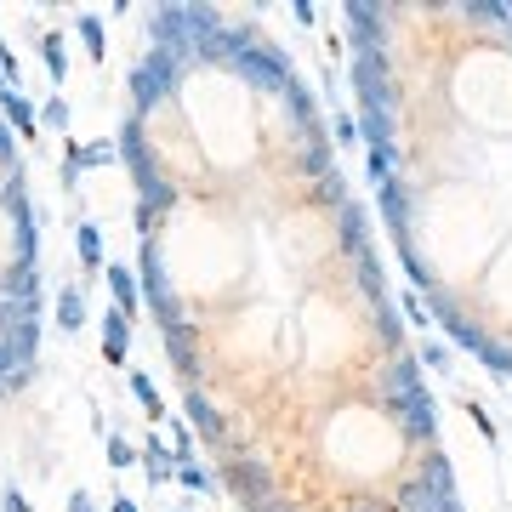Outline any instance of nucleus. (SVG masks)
Returning <instances> with one entry per match:
<instances>
[{
    "label": "nucleus",
    "mask_w": 512,
    "mask_h": 512,
    "mask_svg": "<svg viewBox=\"0 0 512 512\" xmlns=\"http://www.w3.org/2000/svg\"><path fill=\"white\" fill-rule=\"evenodd\" d=\"M126 348H131V319L120 308L103 313V359L109 365H126Z\"/></svg>",
    "instance_id": "18"
},
{
    "label": "nucleus",
    "mask_w": 512,
    "mask_h": 512,
    "mask_svg": "<svg viewBox=\"0 0 512 512\" xmlns=\"http://www.w3.org/2000/svg\"><path fill=\"white\" fill-rule=\"evenodd\" d=\"M183 512H188V507H183Z\"/></svg>",
    "instance_id": "53"
},
{
    "label": "nucleus",
    "mask_w": 512,
    "mask_h": 512,
    "mask_svg": "<svg viewBox=\"0 0 512 512\" xmlns=\"http://www.w3.org/2000/svg\"><path fill=\"white\" fill-rule=\"evenodd\" d=\"M0 205H6V217H12V222L29 217V183H23V165H18V171H6V183H0Z\"/></svg>",
    "instance_id": "24"
},
{
    "label": "nucleus",
    "mask_w": 512,
    "mask_h": 512,
    "mask_svg": "<svg viewBox=\"0 0 512 512\" xmlns=\"http://www.w3.org/2000/svg\"><path fill=\"white\" fill-rule=\"evenodd\" d=\"M376 205H382V217H387V228H393V239H399V245H410V188L393 177V183L376 188Z\"/></svg>",
    "instance_id": "11"
},
{
    "label": "nucleus",
    "mask_w": 512,
    "mask_h": 512,
    "mask_svg": "<svg viewBox=\"0 0 512 512\" xmlns=\"http://www.w3.org/2000/svg\"><path fill=\"white\" fill-rule=\"evenodd\" d=\"M285 109H291V126H296V137H308L313 126H319V109H313V97H308V86H302V80H291V86H285Z\"/></svg>",
    "instance_id": "19"
},
{
    "label": "nucleus",
    "mask_w": 512,
    "mask_h": 512,
    "mask_svg": "<svg viewBox=\"0 0 512 512\" xmlns=\"http://www.w3.org/2000/svg\"><path fill=\"white\" fill-rule=\"evenodd\" d=\"M348 512H382V507H370V501H359V507H348Z\"/></svg>",
    "instance_id": "51"
},
{
    "label": "nucleus",
    "mask_w": 512,
    "mask_h": 512,
    "mask_svg": "<svg viewBox=\"0 0 512 512\" xmlns=\"http://www.w3.org/2000/svg\"><path fill=\"white\" fill-rule=\"evenodd\" d=\"M74 29H80V40H86V52L103 57V46H109V40H103V18H92V12H86V18H74Z\"/></svg>",
    "instance_id": "39"
},
{
    "label": "nucleus",
    "mask_w": 512,
    "mask_h": 512,
    "mask_svg": "<svg viewBox=\"0 0 512 512\" xmlns=\"http://www.w3.org/2000/svg\"><path fill=\"white\" fill-rule=\"evenodd\" d=\"M103 279H109V291H114V308L126 313H137V302H143V291H137V274H131V268H120V262H109V268H103Z\"/></svg>",
    "instance_id": "20"
},
{
    "label": "nucleus",
    "mask_w": 512,
    "mask_h": 512,
    "mask_svg": "<svg viewBox=\"0 0 512 512\" xmlns=\"http://www.w3.org/2000/svg\"><path fill=\"white\" fill-rule=\"evenodd\" d=\"M12 262H29V268L40 262V228H35V217L12 222Z\"/></svg>",
    "instance_id": "26"
},
{
    "label": "nucleus",
    "mask_w": 512,
    "mask_h": 512,
    "mask_svg": "<svg viewBox=\"0 0 512 512\" xmlns=\"http://www.w3.org/2000/svg\"><path fill=\"white\" fill-rule=\"evenodd\" d=\"M336 245H342V256H353V262L370 251V245H365V205L348 200L342 211H336Z\"/></svg>",
    "instance_id": "15"
},
{
    "label": "nucleus",
    "mask_w": 512,
    "mask_h": 512,
    "mask_svg": "<svg viewBox=\"0 0 512 512\" xmlns=\"http://www.w3.org/2000/svg\"><path fill=\"white\" fill-rule=\"evenodd\" d=\"M353 279H359V296H365L370 308H376V302H387V279H382V262H376V256H359V262H353Z\"/></svg>",
    "instance_id": "22"
},
{
    "label": "nucleus",
    "mask_w": 512,
    "mask_h": 512,
    "mask_svg": "<svg viewBox=\"0 0 512 512\" xmlns=\"http://www.w3.org/2000/svg\"><path fill=\"white\" fill-rule=\"evenodd\" d=\"M393 512H461V501H444V495H433L421 478H404L399 495H393Z\"/></svg>",
    "instance_id": "14"
},
{
    "label": "nucleus",
    "mask_w": 512,
    "mask_h": 512,
    "mask_svg": "<svg viewBox=\"0 0 512 512\" xmlns=\"http://www.w3.org/2000/svg\"><path fill=\"white\" fill-rule=\"evenodd\" d=\"M359 137V120H336V143H353Z\"/></svg>",
    "instance_id": "46"
},
{
    "label": "nucleus",
    "mask_w": 512,
    "mask_h": 512,
    "mask_svg": "<svg viewBox=\"0 0 512 512\" xmlns=\"http://www.w3.org/2000/svg\"><path fill=\"white\" fill-rule=\"evenodd\" d=\"M461 18L467 23H507V6H495V0H467Z\"/></svg>",
    "instance_id": "38"
},
{
    "label": "nucleus",
    "mask_w": 512,
    "mask_h": 512,
    "mask_svg": "<svg viewBox=\"0 0 512 512\" xmlns=\"http://www.w3.org/2000/svg\"><path fill=\"white\" fill-rule=\"evenodd\" d=\"M302 177H330L336 171V143H330V131L325 126H313L308 137H302Z\"/></svg>",
    "instance_id": "13"
},
{
    "label": "nucleus",
    "mask_w": 512,
    "mask_h": 512,
    "mask_svg": "<svg viewBox=\"0 0 512 512\" xmlns=\"http://www.w3.org/2000/svg\"><path fill=\"white\" fill-rule=\"evenodd\" d=\"M387 416L399 421V433L410 444H427V450H433V439H439V410H433V399H427V393H410V399L387 404Z\"/></svg>",
    "instance_id": "7"
},
{
    "label": "nucleus",
    "mask_w": 512,
    "mask_h": 512,
    "mask_svg": "<svg viewBox=\"0 0 512 512\" xmlns=\"http://www.w3.org/2000/svg\"><path fill=\"white\" fill-rule=\"evenodd\" d=\"M0 296H18V302L40 308V268H29V262H12V268H6V291H0Z\"/></svg>",
    "instance_id": "21"
},
{
    "label": "nucleus",
    "mask_w": 512,
    "mask_h": 512,
    "mask_svg": "<svg viewBox=\"0 0 512 512\" xmlns=\"http://www.w3.org/2000/svg\"><path fill=\"white\" fill-rule=\"evenodd\" d=\"M0 86H6V92H18V57L6 52V40H0Z\"/></svg>",
    "instance_id": "42"
},
{
    "label": "nucleus",
    "mask_w": 512,
    "mask_h": 512,
    "mask_svg": "<svg viewBox=\"0 0 512 512\" xmlns=\"http://www.w3.org/2000/svg\"><path fill=\"white\" fill-rule=\"evenodd\" d=\"M143 467H148V484H165V478H171V467H177V456H171L165 444H154V439H148V450H143Z\"/></svg>",
    "instance_id": "31"
},
{
    "label": "nucleus",
    "mask_w": 512,
    "mask_h": 512,
    "mask_svg": "<svg viewBox=\"0 0 512 512\" xmlns=\"http://www.w3.org/2000/svg\"><path fill=\"white\" fill-rule=\"evenodd\" d=\"M239 74H245V80H251L256 92H285V86H291L296 74H291V57L285 52H274V46H268V40H256L251 52H239V63H234Z\"/></svg>",
    "instance_id": "5"
},
{
    "label": "nucleus",
    "mask_w": 512,
    "mask_h": 512,
    "mask_svg": "<svg viewBox=\"0 0 512 512\" xmlns=\"http://www.w3.org/2000/svg\"><path fill=\"white\" fill-rule=\"evenodd\" d=\"M0 120H6L12 131H35L40 126V109L23 92H0Z\"/></svg>",
    "instance_id": "23"
},
{
    "label": "nucleus",
    "mask_w": 512,
    "mask_h": 512,
    "mask_svg": "<svg viewBox=\"0 0 512 512\" xmlns=\"http://www.w3.org/2000/svg\"><path fill=\"white\" fill-rule=\"evenodd\" d=\"M376 393H382V404H399V399H410V393H427V387H421V359L393 353L387 370H382V382H376Z\"/></svg>",
    "instance_id": "10"
},
{
    "label": "nucleus",
    "mask_w": 512,
    "mask_h": 512,
    "mask_svg": "<svg viewBox=\"0 0 512 512\" xmlns=\"http://www.w3.org/2000/svg\"><path fill=\"white\" fill-rule=\"evenodd\" d=\"M0 165H6V171H18V137H12L6 120H0Z\"/></svg>",
    "instance_id": "41"
},
{
    "label": "nucleus",
    "mask_w": 512,
    "mask_h": 512,
    "mask_svg": "<svg viewBox=\"0 0 512 512\" xmlns=\"http://www.w3.org/2000/svg\"><path fill=\"white\" fill-rule=\"evenodd\" d=\"M131 399L148 410V421L165 416V404H160V393H154V382H148V370H131Z\"/></svg>",
    "instance_id": "29"
},
{
    "label": "nucleus",
    "mask_w": 512,
    "mask_h": 512,
    "mask_svg": "<svg viewBox=\"0 0 512 512\" xmlns=\"http://www.w3.org/2000/svg\"><path fill=\"white\" fill-rule=\"evenodd\" d=\"M404 319H416V325H427V308H421L416 296H404Z\"/></svg>",
    "instance_id": "47"
},
{
    "label": "nucleus",
    "mask_w": 512,
    "mask_h": 512,
    "mask_svg": "<svg viewBox=\"0 0 512 512\" xmlns=\"http://www.w3.org/2000/svg\"><path fill=\"white\" fill-rule=\"evenodd\" d=\"M114 154H120V148L97 137V143H74V148H69V165H74V171H92V165H109Z\"/></svg>",
    "instance_id": "27"
},
{
    "label": "nucleus",
    "mask_w": 512,
    "mask_h": 512,
    "mask_svg": "<svg viewBox=\"0 0 512 512\" xmlns=\"http://www.w3.org/2000/svg\"><path fill=\"white\" fill-rule=\"evenodd\" d=\"M404 274H410V285H416V291H439V279H433V268H427V262H421L416 251H404Z\"/></svg>",
    "instance_id": "37"
},
{
    "label": "nucleus",
    "mask_w": 512,
    "mask_h": 512,
    "mask_svg": "<svg viewBox=\"0 0 512 512\" xmlns=\"http://www.w3.org/2000/svg\"><path fill=\"white\" fill-rule=\"evenodd\" d=\"M69 512H97V507H92V495H86V490H74V495H69Z\"/></svg>",
    "instance_id": "49"
},
{
    "label": "nucleus",
    "mask_w": 512,
    "mask_h": 512,
    "mask_svg": "<svg viewBox=\"0 0 512 512\" xmlns=\"http://www.w3.org/2000/svg\"><path fill=\"white\" fill-rule=\"evenodd\" d=\"M393 165H399V143H370L365 148V171H370V183L376 188L393 183Z\"/></svg>",
    "instance_id": "25"
},
{
    "label": "nucleus",
    "mask_w": 512,
    "mask_h": 512,
    "mask_svg": "<svg viewBox=\"0 0 512 512\" xmlns=\"http://www.w3.org/2000/svg\"><path fill=\"white\" fill-rule=\"evenodd\" d=\"M348 80H353V97H359V114H399V92H393L387 52H359Z\"/></svg>",
    "instance_id": "1"
},
{
    "label": "nucleus",
    "mask_w": 512,
    "mask_h": 512,
    "mask_svg": "<svg viewBox=\"0 0 512 512\" xmlns=\"http://www.w3.org/2000/svg\"><path fill=\"white\" fill-rule=\"evenodd\" d=\"M274 512H285V507H274Z\"/></svg>",
    "instance_id": "52"
},
{
    "label": "nucleus",
    "mask_w": 512,
    "mask_h": 512,
    "mask_svg": "<svg viewBox=\"0 0 512 512\" xmlns=\"http://www.w3.org/2000/svg\"><path fill=\"white\" fill-rule=\"evenodd\" d=\"M120 160H126V171L137 177V188H148V183H160V160L148 154V143H143V120H126L120 126Z\"/></svg>",
    "instance_id": "8"
},
{
    "label": "nucleus",
    "mask_w": 512,
    "mask_h": 512,
    "mask_svg": "<svg viewBox=\"0 0 512 512\" xmlns=\"http://www.w3.org/2000/svg\"><path fill=\"white\" fill-rule=\"evenodd\" d=\"M421 365L427 370H450V353H444L439 342H427V348H421Z\"/></svg>",
    "instance_id": "44"
},
{
    "label": "nucleus",
    "mask_w": 512,
    "mask_h": 512,
    "mask_svg": "<svg viewBox=\"0 0 512 512\" xmlns=\"http://www.w3.org/2000/svg\"><path fill=\"white\" fill-rule=\"evenodd\" d=\"M137 291L148 296V308L160 313V325H165V330L188 325L183 302H177V285L165 279V262H160V251H154V245H143V256H137Z\"/></svg>",
    "instance_id": "3"
},
{
    "label": "nucleus",
    "mask_w": 512,
    "mask_h": 512,
    "mask_svg": "<svg viewBox=\"0 0 512 512\" xmlns=\"http://www.w3.org/2000/svg\"><path fill=\"white\" fill-rule=\"evenodd\" d=\"M467 416L478 421V433H484V439H495V427H490V416H484V410H478V404H467Z\"/></svg>",
    "instance_id": "48"
},
{
    "label": "nucleus",
    "mask_w": 512,
    "mask_h": 512,
    "mask_svg": "<svg viewBox=\"0 0 512 512\" xmlns=\"http://www.w3.org/2000/svg\"><path fill=\"white\" fill-rule=\"evenodd\" d=\"M148 40H154V52L177 57V63H194V40H188L183 6H154L148 12Z\"/></svg>",
    "instance_id": "6"
},
{
    "label": "nucleus",
    "mask_w": 512,
    "mask_h": 512,
    "mask_svg": "<svg viewBox=\"0 0 512 512\" xmlns=\"http://www.w3.org/2000/svg\"><path fill=\"white\" fill-rule=\"evenodd\" d=\"M313 205H330V211H342V205H348V183H342V171L319 177V188H313Z\"/></svg>",
    "instance_id": "32"
},
{
    "label": "nucleus",
    "mask_w": 512,
    "mask_h": 512,
    "mask_svg": "<svg viewBox=\"0 0 512 512\" xmlns=\"http://www.w3.org/2000/svg\"><path fill=\"white\" fill-rule=\"evenodd\" d=\"M0 512H29V501H23V495L12 490V484H6V495H0Z\"/></svg>",
    "instance_id": "45"
},
{
    "label": "nucleus",
    "mask_w": 512,
    "mask_h": 512,
    "mask_svg": "<svg viewBox=\"0 0 512 512\" xmlns=\"http://www.w3.org/2000/svg\"><path fill=\"white\" fill-rule=\"evenodd\" d=\"M183 416L200 427V439H211V444H222L228 439V427H222V416H217V404L205 399V387H188L183 393Z\"/></svg>",
    "instance_id": "12"
},
{
    "label": "nucleus",
    "mask_w": 512,
    "mask_h": 512,
    "mask_svg": "<svg viewBox=\"0 0 512 512\" xmlns=\"http://www.w3.org/2000/svg\"><path fill=\"white\" fill-rule=\"evenodd\" d=\"M40 52H46V69H52V80H63V74H69V52H63V35H40Z\"/></svg>",
    "instance_id": "36"
},
{
    "label": "nucleus",
    "mask_w": 512,
    "mask_h": 512,
    "mask_svg": "<svg viewBox=\"0 0 512 512\" xmlns=\"http://www.w3.org/2000/svg\"><path fill=\"white\" fill-rule=\"evenodd\" d=\"M348 18H353V29H348L353 57H359V52H382V40H387V6H365V0H353Z\"/></svg>",
    "instance_id": "9"
},
{
    "label": "nucleus",
    "mask_w": 512,
    "mask_h": 512,
    "mask_svg": "<svg viewBox=\"0 0 512 512\" xmlns=\"http://www.w3.org/2000/svg\"><path fill=\"white\" fill-rule=\"evenodd\" d=\"M478 359H484V370H495V376H507V382H512V342H501V336H484Z\"/></svg>",
    "instance_id": "28"
},
{
    "label": "nucleus",
    "mask_w": 512,
    "mask_h": 512,
    "mask_svg": "<svg viewBox=\"0 0 512 512\" xmlns=\"http://www.w3.org/2000/svg\"><path fill=\"white\" fill-rule=\"evenodd\" d=\"M433 313H439V319H444V330L456 336V348H467V353H478V348H484V330H478V325H467V319L456 313V302H450V296H439V291H433Z\"/></svg>",
    "instance_id": "16"
},
{
    "label": "nucleus",
    "mask_w": 512,
    "mask_h": 512,
    "mask_svg": "<svg viewBox=\"0 0 512 512\" xmlns=\"http://www.w3.org/2000/svg\"><path fill=\"white\" fill-rule=\"evenodd\" d=\"M183 69H188V63H177V57H165V52H154V46H148V57L131 69V103H137V114L160 109L165 97L177 92Z\"/></svg>",
    "instance_id": "2"
},
{
    "label": "nucleus",
    "mask_w": 512,
    "mask_h": 512,
    "mask_svg": "<svg viewBox=\"0 0 512 512\" xmlns=\"http://www.w3.org/2000/svg\"><path fill=\"white\" fill-rule=\"evenodd\" d=\"M109 461H114V467H131V461H143V456H137L126 439H109Z\"/></svg>",
    "instance_id": "43"
},
{
    "label": "nucleus",
    "mask_w": 512,
    "mask_h": 512,
    "mask_svg": "<svg viewBox=\"0 0 512 512\" xmlns=\"http://www.w3.org/2000/svg\"><path fill=\"white\" fill-rule=\"evenodd\" d=\"M57 325H63V330L86 325V302H80V291H74V285H69V291H57Z\"/></svg>",
    "instance_id": "30"
},
{
    "label": "nucleus",
    "mask_w": 512,
    "mask_h": 512,
    "mask_svg": "<svg viewBox=\"0 0 512 512\" xmlns=\"http://www.w3.org/2000/svg\"><path fill=\"white\" fill-rule=\"evenodd\" d=\"M228 490H234V507L239 512H274L279 495H274V467L256 456H239L228 467Z\"/></svg>",
    "instance_id": "4"
},
{
    "label": "nucleus",
    "mask_w": 512,
    "mask_h": 512,
    "mask_svg": "<svg viewBox=\"0 0 512 512\" xmlns=\"http://www.w3.org/2000/svg\"><path fill=\"white\" fill-rule=\"evenodd\" d=\"M421 484H427V490L433 495H444V501H456V473H450V456H444V450H427V456H421Z\"/></svg>",
    "instance_id": "17"
},
{
    "label": "nucleus",
    "mask_w": 512,
    "mask_h": 512,
    "mask_svg": "<svg viewBox=\"0 0 512 512\" xmlns=\"http://www.w3.org/2000/svg\"><path fill=\"white\" fill-rule=\"evenodd\" d=\"M109 512H137V501H126V495H120V501H114Z\"/></svg>",
    "instance_id": "50"
},
{
    "label": "nucleus",
    "mask_w": 512,
    "mask_h": 512,
    "mask_svg": "<svg viewBox=\"0 0 512 512\" xmlns=\"http://www.w3.org/2000/svg\"><path fill=\"white\" fill-rule=\"evenodd\" d=\"M80 262H86V268H109V262H103V234H97V222H80Z\"/></svg>",
    "instance_id": "35"
},
{
    "label": "nucleus",
    "mask_w": 512,
    "mask_h": 512,
    "mask_svg": "<svg viewBox=\"0 0 512 512\" xmlns=\"http://www.w3.org/2000/svg\"><path fill=\"white\" fill-rule=\"evenodd\" d=\"M177 484H183L188 495H211V490H217V478L205 473L200 461H183V467H177Z\"/></svg>",
    "instance_id": "34"
},
{
    "label": "nucleus",
    "mask_w": 512,
    "mask_h": 512,
    "mask_svg": "<svg viewBox=\"0 0 512 512\" xmlns=\"http://www.w3.org/2000/svg\"><path fill=\"white\" fill-rule=\"evenodd\" d=\"M359 143H393V114H359Z\"/></svg>",
    "instance_id": "33"
},
{
    "label": "nucleus",
    "mask_w": 512,
    "mask_h": 512,
    "mask_svg": "<svg viewBox=\"0 0 512 512\" xmlns=\"http://www.w3.org/2000/svg\"><path fill=\"white\" fill-rule=\"evenodd\" d=\"M40 126L63 131V126H69V103H63V97H52V103H46V109H40Z\"/></svg>",
    "instance_id": "40"
}]
</instances>
